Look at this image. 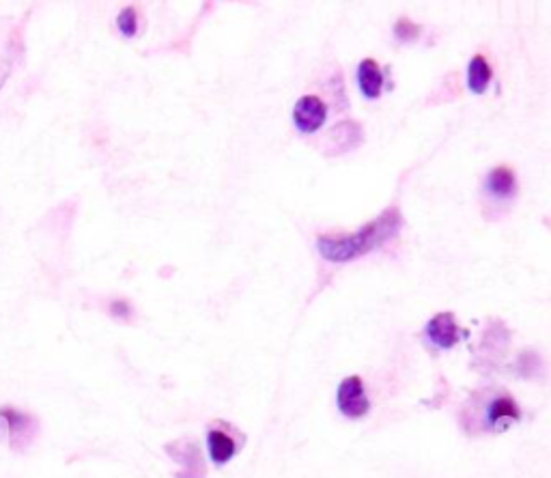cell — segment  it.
<instances>
[{
    "mask_svg": "<svg viewBox=\"0 0 551 478\" xmlns=\"http://www.w3.org/2000/svg\"><path fill=\"white\" fill-rule=\"evenodd\" d=\"M521 420L517 401L502 390H480L461 412V425L470 433H498Z\"/></svg>",
    "mask_w": 551,
    "mask_h": 478,
    "instance_id": "obj_2",
    "label": "cell"
},
{
    "mask_svg": "<svg viewBox=\"0 0 551 478\" xmlns=\"http://www.w3.org/2000/svg\"><path fill=\"white\" fill-rule=\"evenodd\" d=\"M166 455L173 461H177L181 470L175 474V478H205L207 476V466L199 444L190 438L168 442L164 446Z\"/></svg>",
    "mask_w": 551,
    "mask_h": 478,
    "instance_id": "obj_5",
    "label": "cell"
},
{
    "mask_svg": "<svg viewBox=\"0 0 551 478\" xmlns=\"http://www.w3.org/2000/svg\"><path fill=\"white\" fill-rule=\"evenodd\" d=\"M358 87L366 100H377L384 91V74L373 59H364L358 65Z\"/></svg>",
    "mask_w": 551,
    "mask_h": 478,
    "instance_id": "obj_10",
    "label": "cell"
},
{
    "mask_svg": "<svg viewBox=\"0 0 551 478\" xmlns=\"http://www.w3.org/2000/svg\"><path fill=\"white\" fill-rule=\"evenodd\" d=\"M328 119V106L317 95H304L293 108V125L302 134H315Z\"/></svg>",
    "mask_w": 551,
    "mask_h": 478,
    "instance_id": "obj_7",
    "label": "cell"
},
{
    "mask_svg": "<svg viewBox=\"0 0 551 478\" xmlns=\"http://www.w3.org/2000/svg\"><path fill=\"white\" fill-rule=\"evenodd\" d=\"M0 429L7 433L11 451L26 453L39 438L37 416L16 410V407H0Z\"/></svg>",
    "mask_w": 551,
    "mask_h": 478,
    "instance_id": "obj_3",
    "label": "cell"
},
{
    "mask_svg": "<svg viewBox=\"0 0 551 478\" xmlns=\"http://www.w3.org/2000/svg\"><path fill=\"white\" fill-rule=\"evenodd\" d=\"M336 403H338V410H341V414L351 420L364 418L371 412V401H369V397H366L364 384L358 375H351V377L343 379L341 386H338V392H336Z\"/></svg>",
    "mask_w": 551,
    "mask_h": 478,
    "instance_id": "obj_6",
    "label": "cell"
},
{
    "mask_svg": "<svg viewBox=\"0 0 551 478\" xmlns=\"http://www.w3.org/2000/svg\"><path fill=\"white\" fill-rule=\"evenodd\" d=\"M117 28H119V33L127 39L140 35V13H138V9H134V7L123 9L119 13V18H117Z\"/></svg>",
    "mask_w": 551,
    "mask_h": 478,
    "instance_id": "obj_12",
    "label": "cell"
},
{
    "mask_svg": "<svg viewBox=\"0 0 551 478\" xmlns=\"http://www.w3.org/2000/svg\"><path fill=\"white\" fill-rule=\"evenodd\" d=\"M110 315L117 317V319H130L134 315V308L127 304L125 300H117L110 304Z\"/></svg>",
    "mask_w": 551,
    "mask_h": 478,
    "instance_id": "obj_15",
    "label": "cell"
},
{
    "mask_svg": "<svg viewBox=\"0 0 551 478\" xmlns=\"http://www.w3.org/2000/svg\"><path fill=\"white\" fill-rule=\"evenodd\" d=\"M517 371L519 375L524 377H532L541 371V358L532 354V351H526V354H521L517 360Z\"/></svg>",
    "mask_w": 551,
    "mask_h": 478,
    "instance_id": "obj_14",
    "label": "cell"
},
{
    "mask_svg": "<svg viewBox=\"0 0 551 478\" xmlns=\"http://www.w3.org/2000/svg\"><path fill=\"white\" fill-rule=\"evenodd\" d=\"M485 190L489 196L500 201H511L517 194V177L508 166H498L487 175L485 179Z\"/></svg>",
    "mask_w": 551,
    "mask_h": 478,
    "instance_id": "obj_9",
    "label": "cell"
},
{
    "mask_svg": "<svg viewBox=\"0 0 551 478\" xmlns=\"http://www.w3.org/2000/svg\"><path fill=\"white\" fill-rule=\"evenodd\" d=\"M420 33L422 28L407 18H401L397 24H394V37L399 41H405V44H412V41L420 37Z\"/></svg>",
    "mask_w": 551,
    "mask_h": 478,
    "instance_id": "obj_13",
    "label": "cell"
},
{
    "mask_svg": "<svg viewBox=\"0 0 551 478\" xmlns=\"http://www.w3.org/2000/svg\"><path fill=\"white\" fill-rule=\"evenodd\" d=\"M491 65L487 63V59L483 54H476L472 56V61L468 65V87L470 91L474 93H485L487 87H489V82H491Z\"/></svg>",
    "mask_w": 551,
    "mask_h": 478,
    "instance_id": "obj_11",
    "label": "cell"
},
{
    "mask_svg": "<svg viewBox=\"0 0 551 478\" xmlns=\"http://www.w3.org/2000/svg\"><path fill=\"white\" fill-rule=\"evenodd\" d=\"M244 446V435L239 433L233 425L229 423H214L207 431V448H209V457L216 466H224L229 463L237 453L239 448Z\"/></svg>",
    "mask_w": 551,
    "mask_h": 478,
    "instance_id": "obj_4",
    "label": "cell"
},
{
    "mask_svg": "<svg viewBox=\"0 0 551 478\" xmlns=\"http://www.w3.org/2000/svg\"><path fill=\"white\" fill-rule=\"evenodd\" d=\"M403 227V216L399 207H388L386 212H381L373 222L364 224V227L351 235L334 237V235H321L317 239L319 255L332 261V263H349L353 259H360L369 252L377 250L390 242L392 237H397Z\"/></svg>",
    "mask_w": 551,
    "mask_h": 478,
    "instance_id": "obj_1",
    "label": "cell"
},
{
    "mask_svg": "<svg viewBox=\"0 0 551 478\" xmlns=\"http://www.w3.org/2000/svg\"><path fill=\"white\" fill-rule=\"evenodd\" d=\"M427 339L440 349H452L461 341V330L457 326V319L452 313H440L429 319L425 328Z\"/></svg>",
    "mask_w": 551,
    "mask_h": 478,
    "instance_id": "obj_8",
    "label": "cell"
}]
</instances>
